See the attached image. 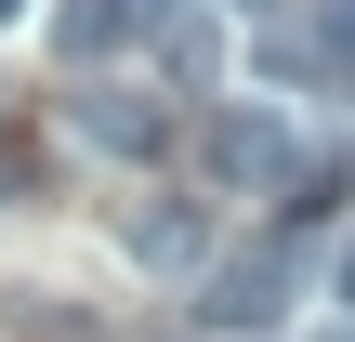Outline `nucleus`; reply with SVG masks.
Instances as JSON below:
<instances>
[{
	"label": "nucleus",
	"instance_id": "1",
	"mask_svg": "<svg viewBox=\"0 0 355 342\" xmlns=\"http://www.w3.org/2000/svg\"><path fill=\"white\" fill-rule=\"evenodd\" d=\"M290 290H303V250H290V237H263V250H224V264L198 277V330L263 342L277 316H290Z\"/></svg>",
	"mask_w": 355,
	"mask_h": 342
},
{
	"label": "nucleus",
	"instance_id": "2",
	"mask_svg": "<svg viewBox=\"0 0 355 342\" xmlns=\"http://www.w3.org/2000/svg\"><path fill=\"white\" fill-rule=\"evenodd\" d=\"M290 119L277 105H211L198 119V185H290Z\"/></svg>",
	"mask_w": 355,
	"mask_h": 342
},
{
	"label": "nucleus",
	"instance_id": "3",
	"mask_svg": "<svg viewBox=\"0 0 355 342\" xmlns=\"http://www.w3.org/2000/svg\"><path fill=\"white\" fill-rule=\"evenodd\" d=\"M66 132H79V145H105V158H158V145H171V105H158L145 79H92V66H79Z\"/></svg>",
	"mask_w": 355,
	"mask_h": 342
},
{
	"label": "nucleus",
	"instance_id": "4",
	"mask_svg": "<svg viewBox=\"0 0 355 342\" xmlns=\"http://www.w3.org/2000/svg\"><path fill=\"white\" fill-rule=\"evenodd\" d=\"M132 264H158V277H184V264H211V198H145L132 224Z\"/></svg>",
	"mask_w": 355,
	"mask_h": 342
},
{
	"label": "nucleus",
	"instance_id": "5",
	"mask_svg": "<svg viewBox=\"0 0 355 342\" xmlns=\"http://www.w3.org/2000/svg\"><path fill=\"white\" fill-rule=\"evenodd\" d=\"M158 13H171V0H66V13H53V53H66V66H105V53H132Z\"/></svg>",
	"mask_w": 355,
	"mask_h": 342
},
{
	"label": "nucleus",
	"instance_id": "6",
	"mask_svg": "<svg viewBox=\"0 0 355 342\" xmlns=\"http://www.w3.org/2000/svg\"><path fill=\"white\" fill-rule=\"evenodd\" d=\"M145 40L171 53V79H184V92H211V79H224V26H211V13H184V0H171Z\"/></svg>",
	"mask_w": 355,
	"mask_h": 342
},
{
	"label": "nucleus",
	"instance_id": "7",
	"mask_svg": "<svg viewBox=\"0 0 355 342\" xmlns=\"http://www.w3.org/2000/svg\"><path fill=\"white\" fill-rule=\"evenodd\" d=\"M303 53H316V79H355V0H316L303 13Z\"/></svg>",
	"mask_w": 355,
	"mask_h": 342
},
{
	"label": "nucleus",
	"instance_id": "8",
	"mask_svg": "<svg viewBox=\"0 0 355 342\" xmlns=\"http://www.w3.org/2000/svg\"><path fill=\"white\" fill-rule=\"evenodd\" d=\"M26 185H40V145H26V132H0V198H26Z\"/></svg>",
	"mask_w": 355,
	"mask_h": 342
},
{
	"label": "nucleus",
	"instance_id": "9",
	"mask_svg": "<svg viewBox=\"0 0 355 342\" xmlns=\"http://www.w3.org/2000/svg\"><path fill=\"white\" fill-rule=\"evenodd\" d=\"M329 303H343V316H355V237H343V250H329Z\"/></svg>",
	"mask_w": 355,
	"mask_h": 342
},
{
	"label": "nucleus",
	"instance_id": "10",
	"mask_svg": "<svg viewBox=\"0 0 355 342\" xmlns=\"http://www.w3.org/2000/svg\"><path fill=\"white\" fill-rule=\"evenodd\" d=\"M13 13H26V0H0V26H13Z\"/></svg>",
	"mask_w": 355,
	"mask_h": 342
},
{
	"label": "nucleus",
	"instance_id": "11",
	"mask_svg": "<svg viewBox=\"0 0 355 342\" xmlns=\"http://www.w3.org/2000/svg\"><path fill=\"white\" fill-rule=\"evenodd\" d=\"M250 13H263V0H250Z\"/></svg>",
	"mask_w": 355,
	"mask_h": 342
},
{
	"label": "nucleus",
	"instance_id": "12",
	"mask_svg": "<svg viewBox=\"0 0 355 342\" xmlns=\"http://www.w3.org/2000/svg\"><path fill=\"white\" fill-rule=\"evenodd\" d=\"M211 342H224V330H211Z\"/></svg>",
	"mask_w": 355,
	"mask_h": 342
},
{
	"label": "nucleus",
	"instance_id": "13",
	"mask_svg": "<svg viewBox=\"0 0 355 342\" xmlns=\"http://www.w3.org/2000/svg\"><path fill=\"white\" fill-rule=\"evenodd\" d=\"M343 342H355V330H343Z\"/></svg>",
	"mask_w": 355,
	"mask_h": 342
}]
</instances>
